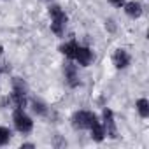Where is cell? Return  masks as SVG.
<instances>
[{
    "instance_id": "1",
    "label": "cell",
    "mask_w": 149,
    "mask_h": 149,
    "mask_svg": "<svg viewBox=\"0 0 149 149\" xmlns=\"http://www.w3.org/2000/svg\"><path fill=\"white\" fill-rule=\"evenodd\" d=\"M47 13H49V18H51V32L56 37H63L65 28H67V23H68L67 13L58 4H51L49 9H47Z\"/></svg>"
},
{
    "instance_id": "2",
    "label": "cell",
    "mask_w": 149,
    "mask_h": 149,
    "mask_svg": "<svg viewBox=\"0 0 149 149\" xmlns=\"http://www.w3.org/2000/svg\"><path fill=\"white\" fill-rule=\"evenodd\" d=\"M100 118L93 112V111H86V109H81V111H76L72 116H70V125L74 130H79V132H84V130H90Z\"/></svg>"
},
{
    "instance_id": "3",
    "label": "cell",
    "mask_w": 149,
    "mask_h": 149,
    "mask_svg": "<svg viewBox=\"0 0 149 149\" xmlns=\"http://www.w3.org/2000/svg\"><path fill=\"white\" fill-rule=\"evenodd\" d=\"M13 126L18 133L28 135L33 130V118L26 112V109H14L13 111Z\"/></svg>"
},
{
    "instance_id": "4",
    "label": "cell",
    "mask_w": 149,
    "mask_h": 149,
    "mask_svg": "<svg viewBox=\"0 0 149 149\" xmlns=\"http://www.w3.org/2000/svg\"><path fill=\"white\" fill-rule=\"evenodd\" d=\"M100 123L104 126V132H105V139H118L119 137V132H118V123H116V118H114V112L111 107H104L102 111V118H100Z\"/></svg>"
},
{
    "instance_id": "5",
    "label": "cell",
    "mask_w": 149,
    "mask_h": 149,
    "mask_svg": "<svg viewBox=\"0 0 149 149\" xmlns=\"http://www.w3.org/2000/svg\"><path fill=\"white\" fill-rule=\"evenodd\" d=\"M63 76H65V83L70 88H77L81 86V77H79V65L72 60H67L63 65Z\"/></svg>"
},
{
    "instance_id": "6",
    "label": "cell",
    "mask_w": 149,
    "mask_h": 149,
    "mask_svg": "<svg viewBox=\"0 0 149 149\" xmlns=\"http://www.w3.org/2000/svg\"><path fill=\"white\" fill-rule=\"evenodd\" d=\"M72 61H76L79 67H90V65L95 61V53L91 51V47L79 44L77 49H76V54H74V60H72Z\"/></svg>"
},
{
    "instance_id": "7",
    "label": "cell",
    "mask_w": 149,
    "mask_h": 149,
    "mask_svg": "<svg viewBox=\"0 0 149 149\" xmlns=\"http://www.w3.org/2000/svg\"><path fill=\"white\" fill-rule=\"evenodd\" d=\"M130 63H132V56H130V53H128L126 49L118 47V49L112 53V65H114L118 70H125V68H128Z\"/></svg>"
},
{
    "instance_id": "8",
    "label": "cell",
    "mask_w": 149,
    "mask_h": 149,
    "mask_svg": "<svg viewBox=\"0 0 149 149\" xmlns=\"http://www.w3.org/2000/svg\"><path fill=\"white\" fill-rule=\"evenodd\" d=\"M28 107H30L32 114L37 116V118H47L49 116V105L42 98H39V97L28 98Z\"/></svg>"
},
{
    "instance_id": "9",
    "label": "cell",
    "mask_w": 149,
    "mask_h": 149,
    "mask_svg": "<svg viewBox=\"0 0 149 149\" xmlns=\"http://www.w3.org/2000/svg\"><path fill=\"white\" fill-rule=\"evenodd\" d=\"M123 11L130 19H139L144 14V6L139 2V0H130V2L126 0L125 6H123Z\"/></svg>"
},
{
    "instance_id": "10",
    "label": "cell",
    "mask_w": 149,
    "mask_h": 149,
    "mask_svg": "<svg viewBox=\"0 0 149 149\" xmlns=\"http://www.w3.org/2000/svg\"><path fill=\"white\" fill-rule=\"evenodd\" d=\"M77 46H79V42L76 40V39H70V40H67V42H63L58 49H60V53L67 58V60H74V54H76V49H77Z\"/></svg>"
},
{
    "instance_id": "11",
    "label": "cell",
    "mask_w": 149,
    "mask_h": 149,
    "mask_svg": "<svg viewBox=\"0 0 149 149\" xmlns=\"http://www.w3.org/2000/svg\"><path fill=\"white\" fill-rule=\"evenodd\" d=\"M90 132V137H91V140H95V142H104L105 140V132H104V126H102V123H100V119L88 130Z\"/></svg>"
},
{
    "instance_id": "12",
    "label": "cell",
    "mask_w": 149,
    "mask_h": 149,
    "mask_svg": "<svg viewBox=\"0 0 149 149\" xmlns=\"http://www.w3.org/2000/svg\"><path fill=\"white\" fill-rule=\"evenodd\" d=\"M135 111L139 112V116L142 118V119H147L149 118V100L147 98H139L137 102H135Z\"/></svg>"
},
{
    "instance_id": "13",
    "label": "cell",
    "mask_w": 149,
    "mask_h": 149,
    "mask_svg": "<svg viewBox=\"0 0 149 149\" xmlns=\"http://www.w3.org/2000/svg\"><path fill=\"white\" fill-rule=\"evenodd\" d=\"M13 139V132L7 128V126H0V147H4L11 142Z\"/></svg>"
},
{
    "instance_id": "14",
    "label": "cell",
    "mask_w": 149,
    "mask_h": 149,
    "mask_svg": "<svg viewBox=\"0 0 149 149\" xmlns=\"http://www.w3.org/2000/svg\"><path fill=\"white\" fill-rule=\"evenodd\" d=\"M125 2H126V0H109V4H111L112 7H116V9H123Z\"/></svg>"
},
{
    "instance_id": "15",
    "label": "cell",
    "mask_w": 149,
    "mask_h": 149,
    "mask_svg": "<svg viewBox=\"0 0 149 149\" xmlns=\"http://www.w3.org/2000/svg\"><path fill=\"white\" fill-rule=\"evenodd\" d=\"M25 147H35V144L33 142H23L21 144V149H25Z\"/></svg>"
},
{
    "instance_id": "16",
    "label": "cell",
    "mask_w": 149,
    "mask_h": 149,
    "mask_svg": "<svg viewBox=\"0 0 149 149\" xmlns=\"http://www.w3.org/2000/svg\"><path fill=\"white\" fill-rule=\"evenodd\" d=\"M47 2H51V0H47Z\"/></svg>"
}]
</instances>
